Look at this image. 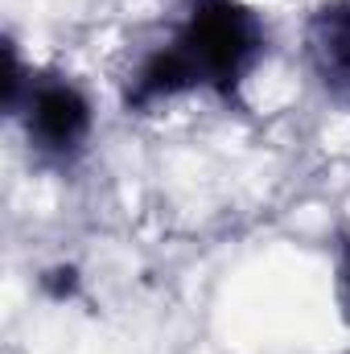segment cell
I'll list each match as a JSON object with an SVG mask.
<instances>
[{"label":"cell","instance_id":"cell-1","mask_svg":"<svg viewBox=\"0 0 350 354\" xmlns=\"http://www.w3.org/2000/svg\"><path fill=\"white\" fill-rule=\"evenodd\" d=\"M272 50V29L248 0H185L165 37L153 41L120 83V107L128 115H157L190 95L243 103Z\"/></svg>","mask_w":350,"mask_h":354},{"label":"cell","instance_id":"cell-2","mask_svg":"<svg viewBox=\"0 0 350 354\" xmlns=\"http://www.w3.org/2000/svg\"><path fill=\"white\" fill-rule=\"evenodd\" d=\"M4 120L21 132V145L37 169L75 174L91 153L99 111L83 79L58 66H37L21 103Z\"/></svg>","mask_w":350,"mask_h":354},{"label":"cell","instance_id":"cell-3","mask_svg":"<svg viewBox=\"0 0 350 354\" xmlns=\"http://www.w3.org/2000/svg\"><path fill=\"white\" fill-rule=\"evenodd\" d=\"M301 54L313 87L350 111V0H322L309 8Z\"/></svg>","mask_w":350,"mask_h":354},{"label":"cell","instance_id":"cell-4","mask_svg":"<svg viewBox=\"0 0 350 354\" xmlns=\"http://www.w3.org/2000/svg\"><path fill=\"white\" fill-rule=\"evenodd\" d=\"M33 71H37V66L25 62L17 37L8 33V37H4V79H0V107H4V115H12V107L21 103V95H25V87H29Z\"/></svg>","mask_w":350,"mask_h":354},{"label":"cell","instance_id":"cell-5","mask_svg":"<svg viewBox=\"0 0 350 354\" xmlns=\"http://www.w3.org/2000/svg\"><path fill=\"white\" fill-rule=\"evenodd\" d=\"M42 288L54 297V301H71L75 292H79V272L66 264L50 268V272H42Z\"/></svg>","mask_w":350,"mask_h":354},{"label":"cell","instance_id":"cell-6","mask_svg":"<svg viewBox=\"0 0 350 354\" xmlns=\"http://www.w3.org/2000/svg\"><path fill=\"white\" fill-rule=\"evenodd\" d=\"M334 297H338V309H342V317L350 326V243L342 248L338 268H334Z\"/></svg>","mask_w":350,"mask_h":354}]
</instances>
